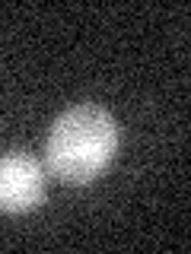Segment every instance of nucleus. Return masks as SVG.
<instances>
[{"label": "nucleus", "mask_w": 191, "mask_h": 254, "mask_svg": "<svg viewBox=\"0 0 191 254\" xmlns=\"http://www.w3.org/2000/svg\"><path fill=\"white\" fill-rule=\"evenodd\" d=\"M118 149V124L99 105H74L51 124L45 162L64 185H90Z\"/></svg>", "instance_id": "1"}, {"label": "nucleus", "mask_w": 191, "mask_h": 254, "mask_svg": "<svg viewBox=\"0 0 191 254\" xmlns=\"http://www.w3.org/2000/svg\"><path fill=\"white\" fill-rule=\"evenodd\" d=\"M45 197V169L26 153L0 156V210L26 213Z\"/></svg>", "instance_id": "2"}]
</instances>
